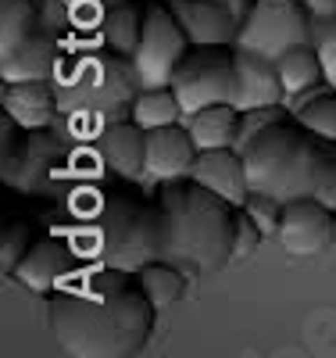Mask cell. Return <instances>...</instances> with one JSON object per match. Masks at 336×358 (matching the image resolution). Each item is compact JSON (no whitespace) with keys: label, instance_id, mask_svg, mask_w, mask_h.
Wrapping results in <instances>:
<instances>
[{"label":"cell","instance_id":"f1b7e54d","mask_svg":"<svg viewBox=\"0 0 336 358\" xmlns=\"http://www.w3.org/2000/svg\"><path fill=\"white\" fill-rule=\"evenodd\" d=\"M226 4H229V8H233V15L243 22V18H247V11L254 8V0H226Z\"/></svg>","mask_w":336,"mask_h":358},{"label":"cell","instance_id":"7a4b0ae2","mask_svg":"<svg viewBox=\"0 0 336 358\" xmlns=\"http://www.w3.org/2000/svg\"><path fill=\"white\" fill-rule=\"evenodd\" d=\"M136 183L140 179L101 172L79 179L57 197L65 215L54 229L75 248L82 262L140 273L147 262L161 258L158 197H147Z\"/></svg>","mask_w":336,"mask_h":358},{"label":"cell","instance_id":"44dd1931","mask_svg":"<svg viewBox=\"0 0 336 358\" xmlns=\"http://www.w3.org/2000/svg\"><path fill=\"white\" fill-rule=\"evenodd\" d=\"M197 143V151H211V147H236V133H240V108L233 101L226 104H207L193 115L182 118Z\"/></svg>","mask_w":336,"mask_h":358},{"label":"cell","instance_id":"83f0119b","mask_svg":"<svg viewBox=\"0 0 336 358\" xmlns=\"http://www.w3.org/2000/svg\"><path fill=\"white\" fill-rule=\"evenodd\" d=\"M300 4H304V11H308V18H312V25H315V33H319L326 22L336 18V0H300Z\"/></svg>","mask_w":336,"mask_h":358},{"label":"cell","instance_id":"cb8c5ba5","mask_svg":"<svg viewBox=\"0 0 336 358\" xmlns=\"http://www.w3.org/2000/svg\"><path fill=\"white\" fill-rule=\"evenodd\" d=\"M293 118L304 126V129H312L315 136L336 143V86L326 83V90H312L308 97H304V104L293 108Z\"/></svg>","mask_w":336,"mask_h":358},{"label":"cell","instance_id":"30bf717a","mask_svg":"<svg viewBox=\"0 0 336 358\" xmlns=\"http://www.w3.org/2000/svg\"><path fill=\"white\" fill-rule=\"evenodd\" d=\"M79 265H82V258L75 255V248L54 229V233H40L36 236L33 248H29L22 255V262L11 268V280H18L25 290L47 297L57 287H65L75 276Z\"/></svg>","mask_w":336,"mask_h":358},{"label":"cell","instance_id":"5b68a950","mask_svg":"<svg viewBox=\"0 0 336 358\" xmlns=\"http://www.w3.org/2000/svg\"><path fill=\"white\" fill-rule=\"evenodd\" d=\"M61 118L75 136L97 140L111 122L129 118L133 101L140 94V76L133 57L115 50H82L65 54L54 72Z\"/></svg>","mask_w":336,"mask_h":358},{"label":"cell","instance_id":"8fae6325","mask_svg":"<svg viewBox=\"0 0 336 358\" xmlns=\"http://www.w3.org/2000/svg\"><path fill=\"white\" fill-rule=\"evenodd\" d=\"M65 29H72L65 0H0V50L33 33H65Z\"/></svg>","mask_w":336,"mask_h":358},{"label":"cell","instance_id":"ba28073f","mask_svg":"<svg viewBox=\"0 0 336 358\" xmlns=\"http://www.w3.org/2000/svg\"><path fill=\"white\" fill-rule=\"evenodd\" d=\"M193 43L182 33L179 18L172 15L168 0H147L143 36L133 50V69L140 76V86H168L175 65L182 62Z\"/></svg>","mask_w":336,"mask_h":358},{"label":"cell","instance_id":"2e32d148","mask_svg":"<svg viewBox=\"0 0 336 358\" xmlns=\"http://www.w3.org/2000/svg\"><path fill=\"white\" fill-rule=\"evenodd\" d=\"M61 57V33H33L22 43L0 50V79L18 83V79H54Z\"/></svg>","mask_w":336,"mask_h":358},{"label":"cell","instance_id":"603a6c76","mask_svg":"<svg viewBox=\"0 0 336 358\" xmlns=\"http://www.w3.org/2000/svg\"><path fill=\"white\" fill-rule=\"evenodd\" d=\"M136 276H140L147 297L154 301V308H168V305H175L179 297L187 294V268H179V265L168 262V258L147 262Z\"/></svg>","mask_w":336,"mask_h":358},{"label":"cell","instance_id":"484cf974","mask_svg":"<svg viewBox=\"0 0 336 358\" xmlns=\"http://www.w3.org/2000/svg\"><path fill=\"white\" fill-rule=\"evenodd\" d=\"M261 241H265V233H261V226L251 219V212L247 208H236V244H233V258L240 262V258H251L258 248H261Z\"/></svg>","mask_w":336,"mask_h":358},{"label":"cell","instance_id":"d4e9b609","mask_svg":"<svg viewBox=\"0 0 336 358\" xmlns=\"http://www.w3.org/2000/svg\"><path fill=\"white\" fill-rule=\"evenodd\" d=\"M36 222L33 219H25V215H11L8 222H4V236H0V268L11 276V268L22 262V255L33 248V241H36Z\"/></svg>","mask_w":336,"mask_h":358},{"label":"cell","instance_id":"4fadbf2b","mask_svg":"<svg viewBox=\"0 0 336 358\" xmlns=\"http://www.w3.org/2000/svg\"><path fill=\"white\" fill-rule=\"evenodd\" d=\"M197 155L200 151H197L187 122L147 129V179H154V183H168V179L190 176Z\"/></svg>","mask_w":336,"mask_h":358},{"label":"cell","instance_id":"e0dca14e","mask_svg":"<svg viewBox=\"0 0 336 358\" xmlns=\"http://www.w3.org/2000/svg\"><path fill=\"white\" fill-rule=\"evenodd\" d=\"M190 176L236 208L251 197V179H247V165H243L240 147H211V151H200Z\"/></svg>","mask_w":336,"mask_h":358},{"label":"cell","instance_id":"7402d4cb","mask_svg":"<svg viewBox=\"0 0 336 358\" xmlns=\"http://www.w3.org/2000/svg\"><path fill=\"white\" fill-rule=\"evenodd\" d=\"M129 118L140 122L143 129H161V126L182 122L187 115H182V104H179L172 86H140Z\"/></svg>","mask_w":336,"mask_h":358},{"label":"cell","instance_id":"52a82bcc","mask_svg":"<svg viewBox=\"0 0 336 358\" xmlns=\"http://www.w3.org/2000/svg\"><path fill=\"white\" fill-rule=\"evenodd\" d=\"M315 40V25L300 0H254L247 18L240 22V50H254L265 57H279L293 43Z\"/></svg>","mask_w":336,"mask_h":358},{"label":"cell","instance_id":"9a60e30c","mask_svg":"<svg viewBox=\"0 0 336 358\" xmlns=\"http://www.w3.org/2000/svg\"><path fill=\"white\" fill-rule=\"evenodd\" d=\"M4 115L15 118L22 129H50L61 118V101L54 79H18L4 83Z\"/></svg>","mask_w":336,"mask_h":358},{"label":"cell","instance_id":"3957f363","mask_svg":"<svg viewBox=\"0 0 336 358\" xmlns=\"http://www.w3.org/2000/svg\"><path fill=\"white\" fill-rule=\"evenodd\" d=\"M154 197L161 208V258L187 268V276L219 273L236 262V204L193 176L158 183Z\"/></svg>","mask_w":336,"mask_h":358},{"label":"cell","instance_id":"d6986e66","mask_svg":"<svg viewBox=\"0 0 336 358\" xmlns=\"http://www.w3.org/2000/svg\"><path fill=\"white\" fill-rule=\"evenodd\" d=\"M279 65V79L286 86V97H297V94H312V90L326 86V62L319 54V43L308 40V43H293L290 50H283L276 57Z\"/></svg>","mask_w":336,"mask_h":358},{"label":"cell","instance_id":"6da1fadb","mask_svg":"<svg viewBox=\"0 0 336 358\" xmlns=\"http://www.w3.org/2000/svg\"><path fill=\"white\" fill-rule=\"evenodd\" d=\"M154 301L129 268L82 262L47 294V326L72 358H133L154 337Z\"/></svg>","mask_w":336,"mask_h":358},{"label":"cell","instance_id":"8992f818","mask_svg":"<svg viewBox=\"0 0 336 358\" xmlns=\"http://www.w3.org/2000/svg\"><path fill=\"white\" fill-rule=\"evenodd\" d=\"M175 97L182 115H193L207 104H226L236 97V47L229 43H204L190 47L172 72Z\"/></svg>","mask_w":336,"mask_h":358},{"label":"cell","instance_id":"9c48e42d","mask_svg":"<svg viewBox=\"0 0 336 358\" xmlns=\"http://www.w3.org/2000/svg\"><path fill=\"white\" fill-rule=\"evenodd\" d=\"M276 241L290 258H315L336 241V208L315 194L283 201Z\"/></svg>","mask_w":336,"mask_h":358},{"label":"cell","instance_id":"7c38bea8","mask_svg":"<svg viewBox=\"0 0 336 358\" xmlns=\"http://www.w3.org/2000/svg\"><path fill=\"white\" fill-rule=\"evenodd\" d=\"M168 8L179 18L182 33H187V40L193 47H204V43L236 47L240 18L233 15V8L226 0H168Z\"/></svg>","mask_w":336,"mask_h":358},{"label":"cell","instance_id":"ac0fdd59","mask_svg":"<svg viewBox=\"0 0 336 358\" xmlns=\"http://www.w3.org/2000/svg\"><path fill=\"white\" fill-rule=\"evenodd\" d=\"M94 143H97L108 172L126 176V179H147V129L140 122L118 118Z\"/></svg>","mask_w":336,"mask_h":358},{"label":"cell","instance_id":"4316f807","mask_svg":"<svg viewBox=\"0 0 336 358\" xmlns=\"http://www.w3.org/2000/svg\"><path fill=\"white\" fill-rule=\"evenodd\" d=\"M315 43H319V54H322V62H326V79H329V86H336V18L319 29Z\"/></svg>","mask_w":336,"mask_h":358},{"label":"cell","instance_id":"5bb4252c","mask_svg":"<svg viewBox=\"0 0 336 358\" xmlns=\"http://www.w3.org/2000/svg\"><path fill=\"white\" fill-rule=\"evenodd\" d=\"M233 104L240 111L286 104V86L279 79L276 57H265V54L236 47V97H233Z\"/></svg>","mask_w":336,"mask_h":358},{"label":"cell","instance_id":"277c9868","mask_svg":"<svg viewBox=\"0 0 336 358\" xmlns=\"http://www.w3.org/2000/svg\"><path fill=\"white\" fill-rule=\"evenodd\" d=\"M251 190L279 201L315 194L336 208V143L304 129L293 111L240 147Z\"/></svg>","mask_w":336,"mask_h":358},{"label":"cell","instance_id":"ffe728a7","mask_svg":"<svg viewBox=\"0 0 336 358\" xmlns=\"http://www.w3.org/2000/svg\"><path fill=\"white\" fill-rule=\"evenodd\" d=\"M147 0H108V11L101 22V40L108 50L133 57L140 36H143Z\"/></svg>","mask_w":336,"mask_h":358}]
</instances>
